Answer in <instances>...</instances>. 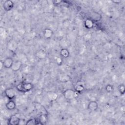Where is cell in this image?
<instances>
[{
    "mask_svg": "<svg viewBox=\"0 0 125 125\" xmlns=\"http://www.w3.org/2000/svg\"><path fill=\"white\" fill-rule=\"evenodd\" d=\"M22 65V62L20 60H16L14 61L12 66L11 69L14 71H17L19 70L21 67Z\"/></svg>",
    "mask_w": 125,
    "mask_h": 125,
    "instance_id": "8992f818",
    "label": "cell"
},
{
    "mask_svg": "<svg viewBox=\"0 0 125 125\" xmlns=\"http://www.w3.org/2000/svg\"><path fill=\"white\" fill-rule=\"evenodd\" d=\"M36 57L39 59H43L46 57V54L43 50H39L36 53Z\"/></svg>",
    "mask_w": 125,
    "mask_h": 125,
    "instance_id": "2e32d148",
    "label": "cell"
},
{
    "mask_svg": "<svg viewBox=\"0 0 125 125\" xmlns=\"http://www.w3.org/2000/svg\"><path fill=\"white\" fill-rule=\"evenodd\" d=\"M105 89L106 90V91L108 92V93H110V92H111L112 91H113V87L112 85H110V84H107L105 87Z\"/></svg>",
    "mask_w": 125,
    "mask_h": 125,
    "instance_id": "7402d4cb",
    "label": "cell"
},
{
    "mask_svg": "<svg viewBox=\"0 0 125 125\" xmlns=\"http://www.w3.org/2000/svg\"><path fill=\"white\" fill-rule=\"evenodd\" d=\"M5 106L8 110H12L16 108V104L13 100H9V101L5 104Z\"/></svg>",
    "mask_w": 125,
    "mask_h": 125,
    "instance_id": "8fae6325",
    "label": "cell"
},
{
    "mask_svg": "<svg viewBox=\"0 0 125 125\" xmlns=\"http://www.w3.org/2000/svg\"><path fill=\"white\" fill-rule=\"evenodd\" d=\"M0 69L1 70V69H2V68L4 67L3 62L1 61H0Z\"/></svg>",
    "mask_w": 125,
    "mask_h": 125,
    "instance_id": "cb8c5ba5",
    "label": "cell"
},
{
    "mask_svg": "<svg viewBox=\"0 0 125 125\" xmlns=\"http://www.w3.org/2000/svg\"><path fill=\"white\" fill-rule=\"evenodd\" d=\"M58 98V95L56 93L51 92L48 95V99L51 102H54L56 101Z\"/></svg>",
    "mask_w": 125,
    "mask_h": 125,
    "instance_id": "e0dca14e",
    "label": "cell"
},
{
    "mask_svg": "<svg viewBox=\"0 0 125 125\" xmlns=\"http://www.w3.org/2000/svg\"><path fill=\"white\" fill-rule=\"evenodd\" d=\"M60 54L62 58H67L69 56L70 53L67 48H62L61 50Z\"/></svg>",
    "mask_w": 125,
    "mask_h": 125,
    "instance_id": "9a60e30c",
    "label": "cell"
},
{
    "mask_svg": "<svg viewBox=\"0 0 125 125\" xmlns=\"http://www.w3.org/2000/svg\"><path fill=\"white\" fill-rule=\"evenodd\" d=\"M43 35L45 39H49L52 37L53 35V32L52 30L50 28H46L43 30Z\"/></svg>",
    "mask_w": 125,
    "mask_h": 125,
    "instance_id": "30bf717a",
    "label": "cell"
},
{
    "mask_svg": "<svg viewBox=\"0 0 125 125\" xmlns=\"http://www.w3.org/2000/svg\"><path fill=\"white\" fill-rule=\"evenodd\" d=\"M21 119L16 115H12L8 120V124L9 125H19Z\"/></svg>",
    "mask_w": 125,
    "mask_h": 125,
    "instance_id": "277c9868",
    "label": "cell"
},
{
    "mask_svg": "<svg viewBox=\"0 0 125 125\" xmlns=\"http://www.w3.org/2000/svg\"><path fill=\"white\" fill-rule=\"evenodd\" d=\"M62 1L61 0H58V1H54V3L55 4H59L60 2H61Z\"/></svg>",
    "mask_w": 125,
    "mask_h": 125,
    "instance_id": "484cf974",
    "label": "cell"
},
{
    "mask_svg": "<svg viewBox=\"0 0 125 125\" xmlns=\"http://www.w3.org/2000/svg\"><path fill=\"white\" fill-rule=\"evenodd\" d=\"M16 89H17L18 91L21 92H23L25 93L24 90L23 88V83H19L16 86Z\"/></svg>",
    "mask_w": 125,
    "mask_h": 125,
    "instance_id": "d6986e66",
    "label": "cell"
},
{
    "mask_svg": "<svg viewBox=\"0 0 125 125\" xmlns=\"http://www.w3.org/2000/svg\"><path fill=\"white\" fill-rule=\"evenodd\" d=\"M14 60L11 57L6 58L3 61L4 67L5 68H11L13 63Z\"/></svg>",
    "mask_w": 125,
    "mask_h": 125,
    "instance_id": "52a82bcc",
    "label": "cell"
},
{
    "mask_svg": "<svg viewBox=\"0 0 125 125\" xmlns=\"http://www.w3.org/2000/svg\"><path fill=\"white\" fill-rule=\"evenodd\" d=\"M94 22L89 18L86 19L84 21V27L87 29H91L94 26Z\"/></svg>",
    "mask_w": 125,
    "mask_h": 125,
    "instance_id": "7c38bea8",
    "label": "cell"
},
{
    "mask_svg": "<svg viewBox=\"0 0 125 125\" xmlns=\"http://www.w3.org/2000/svg\"><path fill=\"white\" fill-rule=\"evenodd\" d=\"M56 62H57V64L59 65H61L62 64V58H60V57L57 58V59H56Z\"/></svg>",
    "mask_w": 125,
    "mask_h": 125,
    "instance_id": "603a6c76",
    "label": "cell"
},
{
    "mask_svg": "<svg viewBox=\"0 0 125 125\" xmlns=\"http://www.w3.org/2000/svg\"><path fill=\"white\" fill-rule=\"evenodd\" d=\"M79 94L75 90L72 89H66L63 92L64 98L67 100H71L77 98Z\"/></svg>",
    "mask_w": 125,
    "mask_h": 125,
    "instance_id": "6da1fadb",
    "label": "cell"
},
{
    "mask_svg": "<svg viewBox=\"0 0 125 125\" xmlns=\"http://www.w3.org/2000/svg\"><path fill=\"white\" fill-rule=\"evenodd\" d=\"M98 108V104L97 102L92 101H90L87 105V109L90 111H96Z\"/></svg>",
    "mask_w": 125,
    "mask_h": 125,
    "instance_id": "ba28073f",
    "label": "cell"
},
{
    "mask_svg": "<svg viewBox=\"0 0 125 125\" xmlns=\"http://www.w3.org/2000/svg\"><path fill=\"white\" fill-rule=\"evenodd\" d=\"M25 125H38V120L35 118H31L29 119L26 121L25 123Z\"/></svg>",
    "mask_w": 125,
    "mask_h": 125,
    "instance_id": "ac0fdd59",
    "label": "cell"
},
{
    "mask_svg": "<svg viewBox=\"0 0 125 125\" xmlns=\"http://www.w3.org/2000/svg\"><path fill=\"white\" fill-rule=\"evenodd\" d=\"M23 86L25 93L31 91L33 88V84L30 83H23Z\"/></svg>",
    "mask_w": 125,
    "mask_h": 125,
    "instance_id": "4fadbf2b",
    "label": "cell"
},
{
    "mask_svg": "<svg viewBox=\"0 0 125 125\" xmlns=\"http://www.w3.org/2000/svg\"><path fill=\"white\" fill-rule=\"evenodd\" d=\"M118 91H119V92L120 93V94L121 95H124L125 94V85L123 84H120L118 86Z\"/></svg>",
    "mask_w": 125,
    "mask_h": 125,
    "instance_id": "ffe728a7",
    "label": "cell"
},
{
    "mask_svg": "<svg viewBox=\"0 0 125 125\" xmlns=\"http://www.w3.org/2000/svg\"><path fill=\"white\" fill-rule=\"evenodd\" d=\"M60 81L62 82H67L71 80V77L69 75L66 74H62L59 77Z\"/></svg>",
    "mask_w": 125,
    "mask_h": 125,
    "instance_id": "5bb4252c",
    "label": "cell"
},
{
    "mask_svg": "<svg viewBox=\"0 0 125 125\" xmlns=\"http://www.w3.org/2000/svg\"><path fill=\"white\" fill-rule=\"evenodd\" d=\"M89 17V18L90 19L94 22H98L100 21L102 18V15L100 13L95 11L90 13V15Z\"/></svg>",
    "mask_w": 125,
    "mask_h": 125,
    "instance_id": "3957f363",
    "label": "cell"
},
{
    "mask_svg": "<svg viewBox=\"0 0 125 125\" xmlns=\"http://www.w3.org/2000/svg\"><path fill=\"white\" fill-rule=\"evenodd\" d=\"M121 0H112V2L115 3H116V4H119L120 3V2H121Z\"/></svg>",
    "mask_w": 125,
    "mask_h": 125,
    "instance_id": "d4e9b609",
    "label": "cell"
},
{
    "mask_svg": "<svg viewBox=\"0 0 125 125\" xmlns=\"http://www.w3.org/2000/svg\"><path fill=\"white\" fill-rule=\"evenodd\" d=\"M84 86L82 84H80L77 85L75 88V90L78 92L79 93H82L84 90Z\"/></svg>",
    "mask_w": 125,
    "mask_h": 125,
    "instance_id": "44dd1931",
    "label": "cell"
},
{
    "mask_svg": "<svg viewBox=\"0 0 125 125\" xmlns=\"http://www.w3.org/2000/svg\"><path fill=\"white\" fill-rule=\"evenodd\" d=\"M38 125H45L47 122V117L44 114H41L37 119Z\"/></svg>",
    "mask_w": 125,
    "mask_h": 125,
    "instance_id": "9c48e42d",
    "label": "cell"
},
{
    "mask_svg": "<svg viewBox=\"0 0 125 125\" xmlns=\"http://www.w3.org/2000/svg\"><path fill=\"white\" fill-rule=\"evenodd\" d=\"M14 5V2L12 0H7L4 2L3 4V8L5 11H9L12 9Z\"/></svg>",
    "mask_w": 125,
    "mask_h": 125,
    "instance_id": "5b68a950",
    "label": "cell"
},
{
    "mask_svg": "<svg viewBox=\"0 0 125 125\" xmlns=\"http://www.w3.org/2000/svg\"><path fill=\"white\" fill-rule=\"evenodd\" d=\"M4 92L5 95L9 100H13L16 96L15 90L13 88H6L5 89Z\"/></svg>",
    "mask_w": 125,
    "mask_h": 125,
    "instance_id": "7a4b0ae2",
    "label": "cell"
}]
</instances>
